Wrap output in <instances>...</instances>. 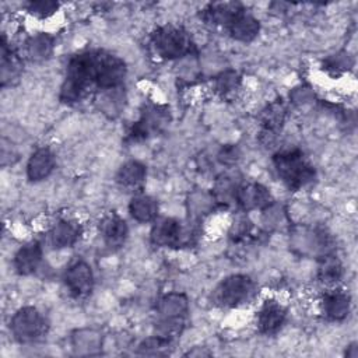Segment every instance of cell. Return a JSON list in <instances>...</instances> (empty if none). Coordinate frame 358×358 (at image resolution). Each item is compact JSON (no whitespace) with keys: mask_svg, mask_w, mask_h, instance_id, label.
<instances>
[{"mask_svg":"<svg viewBox=\"0 0 358 358\" xmlns=\"http://www.w3.org/2000/svg\"><path fill=\"white\" fill-rule=\"evenodd\" d=\"M285 119V106L282 102H273L270 103L262 113V140L264 138L266 143H271L277 136V131L282 127Z\"/></svg>","mask_w":358,"mask_h":358,"instance_id":"cell-17","label":"cell"},{"mask_svg":"<svg viewBox=\"0 0 358 358\" xmlns=\"http://www.w3.org/2000/svg\"><path fill=\"white\" fill-rule=\"evenodd\" d=\"M227 29L235 41L250 42L259 35L260 24L253 15L246 14V11H245Z\"/></svg>","mask_w":358,"mask_h":358,"instance_id":"cell-19","label":"cell"},{"mask_svg":"<svg viewBox=\"0 0 358 358\" xmlns=\"http://www.w3.org/2000/svg\"><path fill=\"white\" fill-rule=\"evenodd\" d=\"M171 343H172V340L157 334V336L145 338L138 345V352L143 355H165L169 352Z\"/></svg>","mask_w":358,"mask_h":358,"instance_id":"cell-22","label":"cell"},{"mask_svg":"<svg viewBox=\"0 0 358 358\" xmlns=\"http://www.w3.org/2000/svg\"><path fill=\"white\" fill-rule=\"evenodd\" d=\"M20 67H21L20 59L17 57V55H14L11 52V49L7 48L6 38L3 36V42H1V80H3V85L6 84V80H11L18 74Z\"/></svg>","mask_w":358,"mask_h":358,"instance_id":"cell-21","label":"cell"},{"mask_svg":"<svg viewBox=\"0 0 358 358\" xmlns=\"http://www.w3.org/2000/svg\"><path fill=\"white\" fill-rule=\"evenodd\" d=\"M59 8V3L56 1H29L27 4V10L35 15V17H39V18H46L52 14H55Z\"/></svg>","mask_w":358,"mask_h":358,"instance_id":"cell-25","label":"cell"},{"mask_svg":"<svg viewBox=\"0 0 358 358\" xmlns=\"http://www.w3.org/2000/svg\"><path fill=\"white\" fill-rule=\"evenodd\" d=\"M277 176L289 190H301L313 182L316 171L301 150L278 151L273 157Z\"/></svg>","mask_w":358,"mask_h":358,"instance_id":"cell-1","label":"cell"},{"mask_svg":"<svg viewBox=\"0 0 358 358\" xmlns=\"http://www.w3.org/2000/svg\"><path fill=\"white\" fill-rule=\"evenodd\" d=\"M145 176H147L145 165L131 159L124 162L119 168L116 173V182L122 189L137 194V193H141V189L145 183Z\"/></svg>","mask_w":358,"mask_h":358,"instance_id":"cell-12","label":"cell"},{"mask_svg":"<svg viewBox=\"0 0 358 358\" xmlns=\"http://www.w3.org/2000/svg\"><path fill=\"white\" fill-rule=\"evenodd\" d=\"M151 46L157 56L173 60L189 55L193 43L189 34L182 27L164 25L151 35Z\"/></svg>","mask_w":358,"mask_h":358,"instance_id":"cell-3","label":"cell"},{"mask_svg":"<svg viewBox=\"0 0 358 358\" xmlns=\"http://www.w3.org/2000/svg\"><path fill=\"white\" fill-rule=\"evenodd\" d=\"M55 164H56L55 155L49 148L41 147L35 150L27 164L28 179L32 182H39L46 179L55 169Z\"/></svg>","mask_w":358,"mask_h":358,"instance_id":"cell-16","label":"cell"},{"mask_svg":"<svg viewBox=\"0 0 358 358\" xmlns=\"http://www.w3.org/2000/svg\"><path fill=\"white\" fill-rule=\"evenodd\" d=\"M238 187H239V185L235 182V179H234L232 176H224V178H221V179L217 182V185H215L217 199H218V200H224L225 203H227V201H231V200L235 201Z\"/></svg>","mask_w":358,"mask_h":358,"instance_id":"cell-24","label":"cell"},{"mask_svg":"<svg viewBox=\"0 0 358 358\" xmlns=\"http://www.w3.org/2000/svg\"><path fill=\"white\" fill-rule=\"evenodd\" d=\"M157 312V334L173 340L185 327L187 299L182 294H168L158 302Z\"/></svg>","mask_w":358,"mask_h":358,"instance_id":"cell-2","label":"cell"},{"mask_svg":"<svg viewBox=\"0 0 358 358\" xmlns=\"http://www.w3.org/2000/svg\"><path fill=\"white\" fill-rule=\"evenodd\" d=\"M255 282L249 275L232 274L224 278L214 291V301L224 308H238L255 296Z\"/></svg>","mask_w":358,"mask_h":358,"instance_id":"cell-4","label":"cell"},{"mask_svg":"<svg viewBox=\"0 0 358 358\" xmlns=\"http://www.w3.org/2000/svg\"><path fill=\"white\" fill-rule=\"evenodd\" d=\"M158 210L157 200L144 193L134 194L129 203V213L138 222L155 221L158 217Z\"/></svg>","mask_w":358,"mask_h":358,"instance_id":"cell-18","label":"cell"},{"mask_svg":"<svg viewBox=\"0 0 358 358\" xmlns=\"http://www.w3.org/2000/svg\"><path fill=\"white\" fill-rule=\"evenodd\" d=\"M322 312L330 320H343L348 316L351 308V298L343 289H331L322 296Z\"/></svg>","mask_w":358,"mask_h":358,"instance_id":"cell-13","label":"cell"},{"mask_svg":"<svg viewBox=\"0 0 358 358\" xmlns=\"http://www.w3.org/2000/svg\"><path fill=\"white\" fill-rule=\"evenodd\" d=\"M343 277L341 262L331 255H324L317 267V278L326 285H334Z\"/></svg>","mask_w":358,"mask_h":358,"instance_id":"cell-20","label":"cell"},{"mask_svg":"<svg viewBox=\"0 0 358 358\" xmlns=\"http://www.w3.org/2000/svg\"><path fill=\"white\" fill-rule=\"evenodd\" d=\"M242 13L245 10L238 3H211L201 11V18L208 24L228 28Z\"/></svg>","mask_w":358,"mask_h":358,"instance_id":"cell-14","label":"cell"},{"mask_svg":"<svg viewBox=\"0 0 358 358\" xmlns=\"http://www.w3.org/2000/svg\"><path fill=\"white\" fill-rule=\"evenodd\" d=\"M52 50V38L42 34L31 38L27 43V52L32 60H42L49 56Z\"/></svg>","mask_w":358,"mask_h":358,"instance_id":"cell-23","label":"cell"},{"mask_svg":"<svg viewBox=\"0 0 358 358\" xmlns=\"http://www.w3.org/2000/svg\"><path fill=\"white\" fill-rule=\"evenodd\" d=\"M194 231L182 221L171 217L155 220L151 228V242L162 248H182L190 245Z\"/></svg>","mask_w":358,"mask_h":358,"instance_id":"cell-6","label":"cell"},{"mask_svg":"<svg viewBox=\"0 0 358 358\" xmlns=\"http://www.w3.org/2000/svg\"><path fill=\"white\" fill-rule=\"evenodd\" d=\"M10 330L17 341L32 343L46 334L48 322L36 308L22 306L13 315Z\"/></svg>","mask_w":358,"mask_h":358,"instance_id":"cell-5","label":"cell"},{"mask_svg":"<svg viewBox=\"0 0 358 358\" xmlns=\"http://www.w3.org/2000/svg\"><path fill=\"white\" fill-rule=\"evenodd\" d=\"M63 281L71 298L83 299L88 296L94 288L91 266L84 260H76L66 268Z\"/></svg>","mask_w":358,"mask_h":358,"instance_id":"cell-7","label":"cell"},{"mask_svg":"<svg viewBox=\"0 0 358 358\" xmlns=\"http://www.w3.org/2000/svg\"><path fill=\"white\" fill-rule=\"evenodd\" d=\"M81 236V225L71 220H59L46 234V242L53 249L73 246Z\"/></svg>","mask_w":358,"mask_h":358,"instance_id":"cell-11","label":"cell"},{"mask_svg":"<svg viewBox=\"0 0 358 358\" xmlns=\"http://www.w3.org/2000/svg\"><path fill=\"white\" fill-rule=\"evenodd\" d=\"M285 319H287V309L278 301L267 299L262 303L257 312L256 323L260 333L270 336L277 333L282 327Z\"/></svg>","mask_w":358,"mask_h":358,"instance_id":"cell-10","label":"cell"},{"mask_svg":"<svg viewBox=\"0 0 358 358\" xmlns=\"http://www.w3.org/2000/svg\"><path fill=\"white\" fill-rule=\"evenodd\" d=\"M239 150L235 145H227L222 147V150L218 154V159L224 165H234L239 159Z\"/></svg>","mask_w":358,"mask_h":358,"instance_id":"cell-27","label":"cell"},{"mask_svg":"<svg viewBox=\"0 0 358 358\" xmlns=\"http://www.w3.org/2000/svg\"><path fill=\"white\" fill-rule=\"evenodd\" d=\"M99 234L109 250H117L127 239L129 227L120 215L116 213H109L99 222Z\"/></svg>","mask_w":358,"mask_h":358,"instance_id":"cell-9","label":"cell"},{"mask_svg":"<svg viewBox=\"0 0 358 358\" xmlns=\"http://www.w3.org/2000/svg\"><path fill=\"white\" fill-rule=\"evenodd\" d=\"M238 83H239V77L236 76V73L227 71V73H222L217 78L215 88H217V91H220L222 94H228L238 87Z\"/></svg>","mask_w":358,"mask_h":358,"instance_id":"cell-26","label":"cell"},{"mask_svg":"<svg viewBox=\"0 0 358 358\" xmlns=\"http://www.w3.org/2000/svg\"><path fill=\"white\" fill-rule=\"evenodd\" d=\"M42 262V246L39 242L32 241L21 246L14 255V268L20 275H29L35 273Z\"/></svg>","mask_w":358,"mask_h":358,"instance_id":"cell-15","label":"cell"},{"mask_svg":"<svg viewBox=\"0 0 358 358\" xmlns=\"http://www.w3.org/2000/svg\"><path fill=\"white\" fill-rule=\"evenodd\" d=\"M235 201H238V204L245 211H250L268 208L273 204L274 199L266 186L252 182L238 187Z\"/></svg>","mask_w":358,"mask_h":358,"instance_id":"cell-8","label":"cell"}]
</instances>
